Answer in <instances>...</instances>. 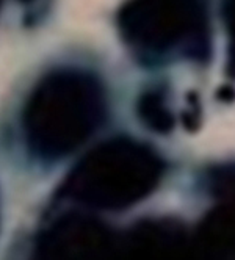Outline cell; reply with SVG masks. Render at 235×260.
Here are the masks:
<instances>
[{"mask_svg": "<svg viewBox=\"0 0 235 260\" xmlns=\"http://www.w3.org/2000/svg\"><path fill=\"white\" fill-rule=\"evenodd\" d=\"M105 113V91L96 76L77 68L57 69L43 77L28 96L24 135L36 155L60 158L91 137Z\"/></svg>", "mask_w": 235, "mask_h": 260, "instance_id": "obj_1", "label": "cell"}, {"mask_svg": "<svg viewBox=\"0 0 235 260\" xmlns=\"http://www.w3.org/2000/svg\"><path fill=\"white\" fill-rule=\"evenodd\" d=\"M116 25L122 43L141 63H201L210 55L209 0H125Z\"/></svg>", "mask_w": 235, "mask_h": 260, "instance_id": "obj_2", "label": "cell"}, {"mask_svg": "<svg viewBox=\"0 0 235 260\" xmlns=\"http://www.w3.org/2000/svg\"><path fill=\"white\" fill-rule=\"evenodd\" d=\"M163 174V161L149 146L130 138L108 140L72 170L63 193L83 206L121 210L151 194Z\"/></svg>", "mask_w": 235, "mask_h": 260, "instance_id": "obj_3", "label": "cell"}, {"mask_svg": "<svg viewBox=\"0 0 235 260\" xmlns=\"http://www.w3.org/2000/svg\"><path fill=\"white\" fill-rule=\"evenodd\" d=\"M119 237L82 213L53 221L36 246V260H118Z\"/></svg>", "mask_w": 235, "mask_h": 260, "instance_id": "obj_4", "label": "cell"}, {"mask_svg": "<svg viewBox=\"0 0 235 260\" xmlns=\"http://www.w3.org/2000/svg\"><path fill=\"white\" fill-rule=\"evenodd\" d=\"M118 260H191V237L173 219L143 221L119 237Z\"/></svg>", "mask_w": 235, "mask_h": 260, "instance_id": "obj_5", "label": "cell"}, {"mask_svg": "<svg viewBox=\"0 0 235 260\" xmlns=\"http://www.w3.org/2000/svg\"><path fill=\"white\" fill-rule=\"evenodd\" d=\"M191 260H235V210L220 206L191 237Z\"/></svg>", "mask_w": 235, "mask_h": 260, "instance_id": "obj_6", "label": "cell"}, {"mask_svg": "<svg viewBox=\"0 0 235 260\" xmlns=\"http://www.w3.org/2000/svg\"><path fill=\"white\" fill-rule=\"evenodd\" d=\"M138 115L157 132H166L173 125V115L161 91L144 92L138 101Z\"/></svg>", "mask_w": 235, "mask_h": 260, "instance_id": "obj_7", "label": "cell"}, {"mask_svg": "<svg viewBox=\"0 0 235 260\" xmlns=\"http://www.w3.org/2000/svg\"><path fill=\"white\" fill-rule=\"evenodd\" d=\"M210 187L220 206L235 210V165L216 170L210 177Z\"/></svg>", "mask_w": 235, "mask_h": 260, "instance_id": "obj_8", "label": "cell"}, {"mask_svg": "<svg viewBox=\"0 0 235 260\" xmlns=\"http://www.w3.org/2000/svg\"><path fill=\"white\" fill-rule=\"evenodd\" d=\"M221 13L229 36L230 61L232 66H235V0H221Z\"/></svg>", "mask_w": 235, "mask_h": 260, "instance_id": "obj_9", "label": "cell"}, {"mask_svg": "<svg viewBox=\"0 0 235 260\" xmlns=\"http://www.w3.org/2000/svg\"><path fill=\"white\" fill-rule=\"evenodd\" d=\"M19 4H25V5H31V4H35V2H41V0H17Z\"/></svg>", "mask_w": 235, "mask_h": 260, "instance_id": "obj_10", "label": "cell"}]
</instances>
